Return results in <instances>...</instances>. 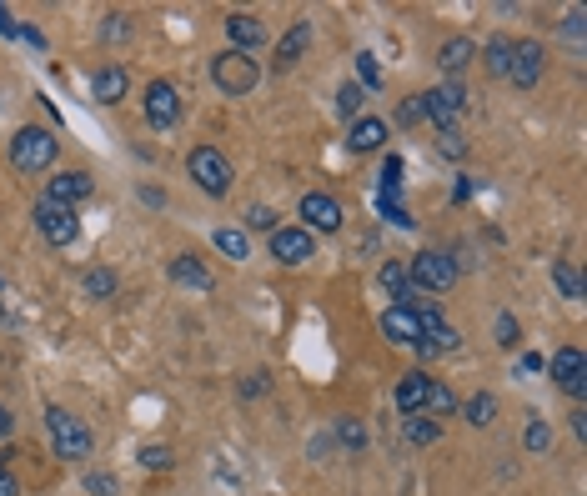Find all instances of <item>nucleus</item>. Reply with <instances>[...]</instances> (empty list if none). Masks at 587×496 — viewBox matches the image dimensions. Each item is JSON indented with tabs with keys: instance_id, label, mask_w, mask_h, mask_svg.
Segmentation results:
<instances>
[{
	"instance_id": "33",
	"label": "nucleus",
	"mask_w": 587,
	"mask_h": 496,
	"mask_svg": "<svg viewBox=\"0 0 587 496\" xmlns=\"http://www.w3.org/2000/svg\"><path fill=\"white\" fill-rule=\"evenodd\" d=\"M337 436H342V446H352V451L367 446V426H362L357 416H342V421H337Z\"/></svg>"
},
{
	"instance_id": "22",
	"label": "nucleus",
	"mask_w": 587,
	"mask_h": 496,
	"mask_svg": "<svg viewBox=\"0 0 587 496\" xmlns=\"http://www.w3.org/2000/svg\"><path fill=\"white\" fill-rule=\"evenodd\" d=\"M457 411V396L447 391V381H427V396H422V416H452Z\"/></svg>"
},
{
	"instance_id": "4",
	"label": "nucleus",
	"mask_w": 587,
	"mask_h": 496,
	"mask_svg": "<svg viewBox=\"0 0 587 496\" xmlns=\"http://www.w3.org/2000/svg\"><path fill=\"white\" fill-rule=\"evenodd\" d=\"M407 281H412V291H432V296H442V291H452V286H457V261H452L447 251H417V256H412V266H407Z\"/></svg>"
},
{
	"instance_id": "8",
	"label": "nucleus",
	"mask_w": 587,
	"mask_h": 496,
	"mask_svg": "<svg viewBox=\"0 0 587 496\" xmlns=\"http://www.w3.org/2000/svg\"><path fill=\"white\" fill-rule=\"evenodd\" d=\"M547 371H552V381H557L572 401H582V396H587V361H582V351H577V346H557V351H552V361H547Z\"/></svg>"
},
{
	"instance_id": "7",
	"label": "nucleus",
	"mask_w": 587,
	"mask_h": 496,
	"mask_svg": "<svg viewBox=\"0 0 587 496\" xmlns=\"http://www.w3.org/2000/svg\"><path fill=\"white\" fill-rule=\"evenodd\" d=\"M31 221H36V231H41V236H46L51 246H76V236H81V216H76L71 206H51V201H36Z\"/></svg>"
},
{
	"instance_id": "44",
	"label": "nucleus",
	"mask_w": 587,
	"mask_h": 496,
	"mask_svg": "<svg viewBox=\"0 0 587 496\" xmlns=\"http://www.w3.org/2000/svg\"><path fill=\"white\" fill-rule=\"evenodd\" d=\"M256 391H266V376L256 371V376H246V386H241V396H256Z\"/></svg>"
},
{
	"instance_id": "27",
	"label": "nucleus",
	"mask_w": 587,
	"mask_h": 496,
	"mask_svg": "<svg viewBox=\"0 0 587 496\" xmlns=\"http://www.w3.org/2000/svg\"><path fill=\"white\" fill-rule=\"evenodd\" d=\"M437 436H442V426H437L432 416H422V411L407 416V441H412V446H432Z\"/></svg>"
},
{
	"instance_id": "42",
	"label": "nucleus",
	"mask_w": 587,
	"mask_h": 496,
	"mask_svg": "<svg viewBox=\"0 0 587 496\" xmlns=\"http://www.w3.org/2000/svg\"><path fill=\"white\" fill-rule=\"evenodd\" d=\"M0 36H21V26L11 21V11H6V6H0Z\"/></svg>"
},
{
	"instance_id": "17",
	"label": "nucleus",
	"mask_w": 587,
	"mask_h": 496,
	"mask_svg": "<svg viewBox=\"0 0 587 496\" xmlns=\"http://www.w3.org/2000/svg\"><path fill=\"white\" fill-rule=\"evenodd\" d=\"M382 141H387V121L357 116V121H352V136H347V151H352V156H367V151H377Z\"/></svg>"
},
{
	"instance_id": "2",
	"label": "nucleus",
	"mask_w": 587,
	"mask_h": 496,
	"mask_svg": "<svg viewBox=\"0 0 587 496\" xmlns=\"http://www.w3.org/2000/svg\"><path fill=\"white\" fill-rule=\"evenodd\" d=\"M211 81L221 96H251L261 81V66L241 51H221V56H211Z\"/></svg>"
},
{
	"instance_id": "29",
	"label": "nucleus",
	"mask_w": 587,
	"mask_h": 496,
	"mask_svg": "<svg viewBox=\"0 0 587 496\" xmlns=\"http://www.w3.org/2000/svg\"><path fill=\"white\" fill-rule=\"evenodd\" d=\"M402 196V156H382V201Z\"/></svg>"
},
{
	"instance_id": "19",
	"label": "nucleus",
	"mask_w": 587,
	"mask_h": 496,
	"mask_svg": "<svg viewBox=\"0 0 587 496\" xmlns=\"http://www.w3.org/2000/svg\"><path fill=\"white\" fill-rule=\"evenodd\" d=\"M427 381H432L427 371H407V376L397 381V411H402V416H417V411H422V396H427Z\"/></svg>"
},
{
	"instance_id": "16",
	"label": "nucleus",
	"mask_w": 587,
	"mask_h": 496,
	"mask_svg": "<svg viewBox=\"0 0 587 496\" xmlns=\"http://www.w3.org/2000/svg\"><path fill=\"white\" fill-rule=\"evenodd\" d=\"M382 331H387V341H397V346H422V326H417L412 306H387V311H382Z\"/></svg>"
},
{
	"instance_id": "25",
	"label": "nucleus",
	"mask_w": 587,
	"mask_h": 496,
	"mask_svg": "<svg viewBox=\"0 0 587 496\" xmlns=\"http://www.w3.org/2000/svg\"><path fill=\"white\" fill-rule=\"evenodd\" d=\"M552 281H557V291H562L567 301H582V276H577L572 261H552Z\"/></svg>"
},
{
	"instance_id": "9",
	"label": "nucleus",
	"mask_w": 587,
	"mask_h": 496,
	"mask_svg": "<svg viewBox=\"0 0 587 496\" xmlns=\"http://www.w3.org/2000/svg\"><path fill=\"white\" fill-rule=\"evenodd\" d=\"M141 111H146V126L171 131V126L181 121V96H176V86H171V81H151V86H146Z\"/></svg>"
},
{
	"instance_id": "35",
	"label": "nucleus",
	"mask_w": 587,
	"mask_h": 496,
	"mask_svg": "<svg viewBox=\"0 0 587 496\" xmlns=\"http://www.w3.org/2000/svg\"><path fill=\"white\" fill-rule=\"evenodd\" d=\"M136 461H141L146 471H166V466H171V451H166V446H141Z\"/></svg>"
},
{
	"instance_id": "14",
	"label": "nucleus",
	"mask_w": 587,
	"mask_h": 496,
	"mask_svg": "<svg viewBox=\"0 0 587 496\" xmlns=\"http://www.w3.org/2000/svg\"><path fill=\"white\" fill-rule=\"evenodd\" d=\"M221 26H226V41H231V51H241V56H246V51H256V46L266 41V26H261L251 11H231Z\"/></svg>"
},
{
	"instance_id": "40",
	"label": "nucleus",
	"mask_w": 587,
	"mask_h": 496,
	"mask_svg": "<svg viewBox=\"0 0 587 496\" xmlns=\"http://www.w3.org/2000/svg\"><path fill=\"white\" fill-rule=\"evenodd\" d=\"M397 121H402V126H417V121H422V101H417V96H407V101H402V111H397Z\"/></svg>"
},
{
	"instance_id": "13",
	"label": "nucleus",
	"mask_w": 587,
	"mask_h": 496,
	"mask_svg": "<svg viewBox=\"0 0 587 496\" xmlns=\"http://www.w3.org/2000/svg\"><path fill=\"white\" fill-rule=\"evenodd\" d=\"M302 221H307L312 236H317V231H342V206H337L327 191H307V196H302Z\"/></svg>"
},
{
	"instance_id": "32",
	"label": "nucleus",
	"mask_w": 587,
	"mask_h": 496,
	"mask_svg": "<svg viewBox=\"0 0 587 496\" xmlns=\"http://www.w3.org/2000/svg\"><path fill=\"white\" fill-rule=\"evenodd\" d=\"M86 291H91L96 301H106V296H116V271H106V266H96V271H86Z\"/></svg>"
},
{
	"instance_id": "46",
	"label": "nucleus",
	"mask_w": 587,
	"mask_h": 496,
	"mask_svg": "<svg viewBox=\"0 0 587 496\" xmlns=\"http://www.w3.org/2000/svg\"><path fill=\"white\" fill-rule=\"evenodd\" d=\"M21 41H31V46H46V36H41L36 26H21Z\"/></svg>"
},
{
	"instance_id": "10",
	"label": "nucleus",
	"mask_w": 587,
	"mask_h": 496,
	"mask_svg": "<svg viewBox=\"0 0 587 496\" xmlns=\"http://www.w3.org/2000/svg\"><path fill=\"white\" fill-rule=\"evenodd\" d=\"M312 251H317V236L307 226H276L271 231V256L281 266H302V261H312Z\"/></svg>"
},
{
	"instance_id": "21",
	"label": "nucleus",
	"mask_w": 587,
	"mask_h": 496,
	"mask_svg": "<svg viewBox=\"0 0 587 496\" xmlns=\"http://www.w3.org/2000/svg\"><path fill=\"white\" fill-rule=\"evenodd\" d=\"M171 281H176V286H196V291H211V286H216V276H211L196 256H176V261H171Z\"/></svg>"
},
{
	"instance_id": "36",
	"label": "nucleus",
	"mask_w": 587,
	"mask_h": 496,
	"mask_svg": "<svg viewBox=\"0 0 587 496\" xmlns=\"http://www.w3.org/2000/svg\"><path fill=\"white\" fill-rule=\"evenodd\" d=\"M517 336H522V326L502 311V316H497V346H507V351H512V346H517Z\"/></svg>"
},
{
	"instance_id": "30",
	"label": "nucleus",
	"mask_w": 587,
	"mask_h": 496,
	"mask_svg": "<svg viewBox=\"0 0 587 496\" xmlns=\"http://www.w3.org/2000/svg\"><path fill=\"white\" fill-rule=\"evenodd\" d=\"M462 416H467L472 426H492V416H497V401H492L487 391H477V396L462 406Z\"/></svg>"
},
{
	"instance_id": "26",
	"label": "nucleus",
	"mask_w": 587,
	"mask_h": 496,
	"mask_svg": "<svg viewBox=\"0 0 587 496\" xmlns=\"http://www.w3.org/2000/svg\"><path fill=\"white\" fill-rule=\"evenodd\" d=\"M362 106H367V91H362L357 81H347V86L337 91V116H347V121H357V116H362Z\"/></svg>"
},
{
	"instance_id": "24",
	"label": "nucleus",
	"mask_w": 587,
	"mask_h": 496,
	"mask_svg": "<svg viewBox=\"0 0 587 496\" xmlns=\"http://www.w3.org/2000/svg\"><path fill=\"white\" fill-rule=\"evenodd\" d=\"M211 241H216V251L231 256V261H246V256H251V241H246V231H236V226H221Z\"/></svg>"
},
{
	"instance_id": "5",
	"label": "nucleus",
	"mask_w": 587,
	"mask_h": 496,
	"mask_svg": "<svg viewBox=\"0 0 587 496\" xmlns=\"http://www.w3.org/2000/svg\"><path fill=\"white\" fill-rule=\"evenodd\" d=\"M186 171H191V181H196L206 196H226V191H231V161H226L216 146H196V151L186 156Z\"/></svg>"
},
{
	"instance_id": "23",
	"label": "nucleus",
	"mask_w": 587,
	"mask_h": 496,
	"mask_svg": "<svg viewBox=\"0 0 587 496\" xmlns=\"http://www.w3.org/2000/svg\"><path fill=\"white\" fill-rule=\"evenodd\" d=\"M382 286L392 291V301H397V306H417V296H412V281H407V271H402L397 261H387V266H382Z\"/></svg>"
},
{
	"instance_id": "41",
	"label": "nucleus",
	"mask_w": 587,
	"mask_h": 496,
	"mask_svg": "<svg viewBox=\"0 0 587 496\" xmlns=\"http://www.w3.org/2000/svg\"><path fill=\"white\" fill-rule=\"evenodd\" d=\"M11 431H16V416H11V406H6V401H0V441H6Z\"/></svg>"
},
{
	"instance_id": "15",
	"label": "nucleus",
	"mask_w": 587,
	"mask_h": 496,
	"mask_svg": "<svg viewBox=\"0 0 587 496\" xmlns=\"http://www.w3.org/2000/svg\"><path fill=\"white\" fill-rule=\"evenodd\" d=\"M312 46V21H297V26H291L286 36H281V46H276V56H271V71L281 76V71H291V66H297L302 61V51Z\"/></svg>"
},
{
	"instance_id": "37",
	"label": "nucleus",
	"mask_w": 587,
	"mask_h": 496,
	"mask_svg": "<svg viewBox=\"0 0 587 496\" xmlns=\"http://www.w3.org/2000/svg\"><path fill=\"white\" fill-rule=\"evenodd\" d=\"M382 216H387L392 226H402V231H412V226H417V221H412V211H402L397 201H382Z\"/></svg>"
},
{
	"instance_id": "38",
	"label": "nucleus",
	"mask_w": 587,
	"mask_h": 496,
	"mask_svg": "<svg viewBox=\"0 0 587 496\" xmlns=\"http://www.w3.org/2000/svg\"><path fill=\"white\" fill-rule=\"evenodd\" d=\"M271 221H276V211H266V206H251V211H246V226H251V231H276Z\"/></svg>"
},
{
	"instance_id": "43",
	"label": "nucleus",
	"mask_w": 587,
	"mask_h": 496,
	"mask_svg": "<svg viewBox=\"0 0 587 496\" xmlns=\"http://www.w3.org/2000/svg\"><path fill=\"white\" fill-rule=\"evenodd\" d=\"M16 491H21V486H16V476H11L6 466H0V496H16Z\"/></svg>"
},
{
	"instance_id": "31",
	"label": "nucleus",
	"mask_w": 587,
	"mask_h": 496,
	"mask_svg": "<svg viewBox=\"0 0 587 496\" xmlns=\"http://www.w3.org/2000/svg\"><path fill=\"white\" fill-rule=\"evenodd\" d=\"M357 76H362V81H357L362 91H377V86H382V61H377L372 51H357Z\"/></svg>"
},
{
	"instance_id": "11",
	"label": "nucleus",
	"mask_w": 587,
	"mask_h": 496,
	"mask_svg": "<svg viewBox=\"0 0 587 496\" xmlns=\"http://www.w3.org/2000/svg\"><path fill=\"white\" fill-rule=\"evenodd\" d=\"M542 66H547L542 41H517V46H512V61H507V76H512L517 91H532V86L542 81Z\"/></svg>"
},
{
	"instance_id": "45",
	"label": "nucleus",
	"mask_w": 587,
	"mask_h": 496,
	"mask_svg": "<svg viewBox=\"0 0 587 496\" xmlns=\"http://www.w3.org/2000/svg\"><path fill=\"white\" fill-rule=\"evenodd\" d=\"M542 366H547V361H542L537 351H527V356H522V371H527V376H532V371H542Z\"/></svg>"
},
{
	"instance_id": "3",
	"label": "nucleus",
	"mask_w": 587,
	"mask_h": 496,
	"mask_svg": "<svg viewBox=\"0 0 587 496\" xmlns=\"http://www.w3.org/2000/svg\"><path fill=\"white\" fill-rule=\"evenodd\" d=\"M46 426H51V446H56L61 461H86L91 456V431L66 406H46Z\"/></svg>"
},
{
	"instance_id": "6",
	"label": "nucleus",
	"mask_w": 587,
	"mask_h": 496,
	"mask_svg": "<svg viewBox=\"0 0 587 496\" xmlns=\"http://www.w3.org/2000/svg\"><path fill=\"white\" fill-rule=\"evenodd\" d=\"M422 101V116L432 121V126H442V131H457V121H462V111H467V91L457 86V81H447V86H437V91H427V96H417Z\"/></svg>"
},
{
	"instance_id": "18",
	"label": "nucleus",
	"mask_w": 587,
	"mask_h": 496,
	"mask_svg": "<svg viewBox=\"0 0 587 496\" xmlns=\"http://www.w3.org/2000/svg\"><path fill=\"white\" fill-rule=\"evenodd\" d=\"M126 86H131V81H126V66H106V71L91 76V96H96L101 106H116V101L126 96Z\"/></svg>"
},
{
	"instance_id": "1",
	"label": "nucleus",
	"mask_w": 587,
	"mask_h": 496,
	"mask_svg": "<svg viewBox=\"0 0 587 496\" xmlns=\"http://www.w3.org/2000/svg\"><path fill=\"white\" fill-rule=\"evenodd\" d=\"M56 156H61V141H56V131H46V126H21V131L11 136V166H16L21 176L46 171Z\"/></svg>"
},
{
	"instance_id": "12",
	"label": "nucleus",
	"mask_w": 587,
	"mask_h": 496,
	"mask_svg": "<svg viewBox=\"0 0 587 496\" xmlns=\"http://www.w3.org/2000/svg\"><path fill=\"white\" fill-rule=\"evenodd\" d=\"M91 191H96L91 171H61V176H51V181H46V196H41V201H51V206H71V211H76Z\"/></svg>"
},
{
	"instance_id": "39",
	"label": "nucleus",
	"mask_w": 587,
	"mask_h": 496,
	"mask_svg": "<svg viewBox=\"0 0 587 496\" xmlns=\"http://www.w3.org/2000/svg\"><path fill=\"white\" fill-rule=\"evenodd\" d=\"M86 491H91V496H116V476H106V471H96V476L86 481Z\"/></svg>"
},
{
	"instance_id": "28",
	"label": "nucleus",
	"mask_w": 587,
	"mask_h": 496,
	"mask_svg": "<svg viewBox=\"0 0 587 496\" xmlns=\"http://www.w3.org/2000/svg\"><path fill=\"white\" fill-rule=\"evenodd\" d=\"M507 61H512V36H492L487 41V71L492 76H507Z\"/></svg>"
},
{
	"instance_id": "47",
	"label": "nucleus",
	"mask_w": 587,
	"mask_h": 496,
	"mask_svg": "<svg viewBox=\"0 0 587 496\" xmlns=\"http://www.w3.org/2000/svg\"><path fill=\"white\" fill-rule=\"evenodd\" d=\"M567 421H572V431H577V436H587V411H572Z\"/></svg>"
},
{
	"instance_id": "20",
	"label": "nucleus",
	"mask_w": 587,
	"mask_h": 496,
	"mask_svg": "<svg viewBox=\"0 0 587 496\" xmlns=\"http://www.w3.org/2000/svg\"><path fill=\"white\" fill-rule=\"evenodd\" d=\"M467 61H477V46H472V36H452V41H442V51H437V66H442L447 76H457Z\"/></svg>"
},
{
	"instance_id": "34",
	"label": "nucleus",
	"mask_w": 587,
	"mask_h": 496,
	"mask_svg": "<svg viewBox=\"0 0 587 496\" xmlns=\"http://www.w3.org/2000/svg\"><path fill=\"white\" fill-rule=\"evenodd\" d=\"M547 446H552V431H547L542 416H532L527 421V451H547Z\"/></svg>"
}]
</instances>
